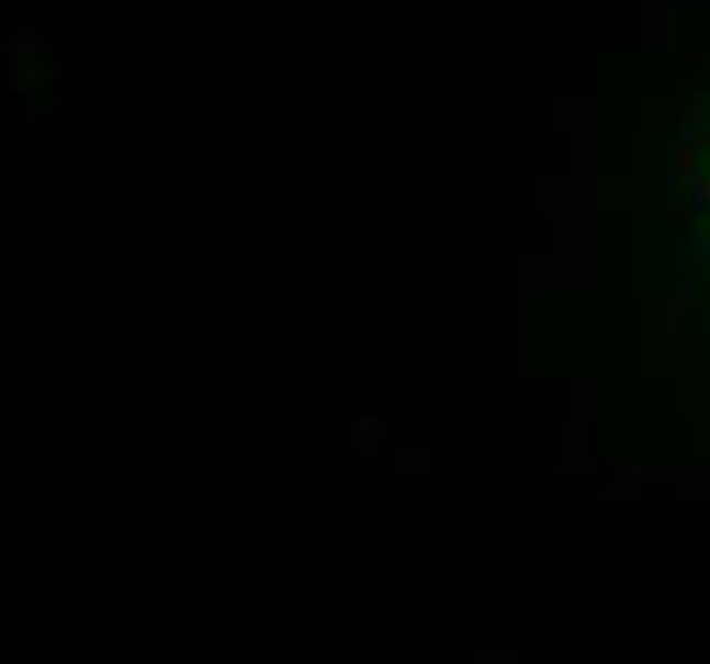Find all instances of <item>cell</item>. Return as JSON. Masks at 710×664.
Here are the masks:
<instances>
[{"label": "cell", "mask_w": 710, "mask_h": 664, "mask_svg": "<svg viewBox=\"0 0 710 664\" xmlns=\"http://www.w3.org/2000/svg\"><path fill=\"white\" fill-rule=\"evenodd\" d=\"M26 654V629L21 623H0V664H15Z\"/></svg>", "instance_id": "1"}]
</instances>
